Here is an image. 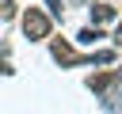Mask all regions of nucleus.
Segmentation results:
<instances>
[{"label": "nucleus", "instance_id": "20e7f679", "mask_svg": "<svg viewBox=\"0 0 122 114\" xmlns=\"http://www.w3.org/2000/svg\"><path fill=\"white\" fill-rule=\"evenodd\" d=\"M99 38H103V34H99V30H95V27H84V30H80V34H76V42H80V46H95V42H99Z\"/></svg>", "mask_w": 122, "mask_h": 114}, {"label": "nucleus", "instance_id": "0eeeda50", "mask_svg": "<svg viewBox=\"0 0 122 114\" xmlns=\"http://www.w3.org/2000/svg\"><path fill=\"white\" fill-rule=\"evenodd\" d=\"M114 42H118V46H122V23H118V34H114Z\"/></svg>", "mask_w": 122, "mask_h": 114}, {"label": "nucleus", "instance_id": "423d86ee", "mask_svg": "<svg viewBox=\"0 0 122 114\" xmlns=\"http://www.w3.org/2000/svg\"><path fill=\"white\" fill-rule=\"evenodd\" d=\"M11 15V0H0V19H8Z\"/></svg>", "mask_w": 122, "mask_h": 114}, {"label": "nucleus", "instance_id": "f03ea898", "mask_svg": "<svg viewBox=\"0 0 122 114\" xmlns=\"http://www.w3.org/2000/svg\"><path fill=\"white\" fill-rule=\"evenodd\" d=\"M50 53H53V61H61V65H80V61H84V57H80L72 46H65V42H53Z\"/></svg>", "mask_w": 122, "mask_h": 114}, {"label": "nucleus", "instance_id": "39448f33", "mask_svg": "<svg viewBox=\"0 0 122 114\" xmlns=\"http://www.w3.org/2000/svg\"><path fill=\"white\" fill-rule=\"evenodd\" d=\"M88 61H92V65H114V49H95Z\"/></svg>", "mask_w": 122, "mask_h": 114}, {"label": "nucleus", "instance_id": "f257e3e1", "mask_svg": "<svg viewBox=\"0 0 122 114\" xmlns=\"http://www.w3.org/2000/svg\"><path fill=\"white\" fill-rule=\"evenodd\" d=\"M23 34L34 38V42L46 38V34H50V15H46L42 8H27V11H23Z\"/></svg>", "mask_w": 122, "mask_h": 114}, {"label": "nucleus", "instance_id": "7ed1b4c3", "mask_svg": "<svg viewBox=\"0 0 122 114\" xmlns=\"http://www.w3.org/2000/svg\"><path fill=\"white\" fill-rule=\"evenodd\" d=\"M111 19H114V8H107V4L92 8V23H111Z\"/></svg>", "mask_w": 122, "mask_h": 114}]
</instances>
